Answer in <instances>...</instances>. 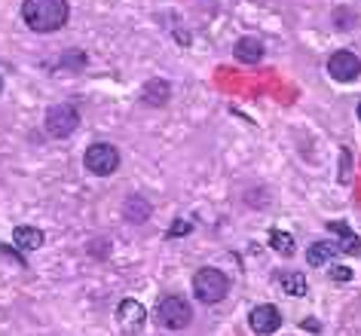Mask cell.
<instances>
[{
	"label": "cell",
	"mask_w": 361,
	"mask_h": 336,
	"mask_svg": "<svg viewBox=\"0 0 361 336\" xmlns=\"http://www.w3.org/2000/svg\"><path fill=\"white\" fill-rule=\"evenodd\" d=\"M328 230H331V232H337L340 239H346V242H340V251H343V248H346L349 254H358V251H361V244H358V235L352 232L346 223H340V220H331V223H328Z\"/></svg>",
	"instance_id": "9a60e30c"
},
{
	"label": "cell",
	"mask_w": 361,
	"mask_h": 336,
	"mask_svg": "<svg viewBox=\"0 0 361 336\" xmlns=\"http://www.w3.org/2000/svg\"><path fill=\"white\" fill-rule=\"evenodd\" d=\"M331 278H334V281H349L352 272H349V269H331Z\"/></svg>",
	"instance_id": "d6986e66"
},
{
	"label": "cell",
	"mask_w": 361,
	"mask_h": 336,
	"mask_svg": "<svg viewBox=\"0 0 361 336\" xmlns=\"http://www.w3.org/2000/svg\"><path fill=\"white\" fill-rule=\"evenodd\" d=\"M89 254H92V257H107V239H92Z\"/></svg>",
	"instance_id": "ac0fdd59"
},
{
	"label": "cell",
	"mask_w": 361,
	"mask_h": 336,
	"mask_svg": "<svg viewBox=\"0 0 361 336\" xmlns=\"http://www.w3.org/2000/svg\"><path fill=\"white\" fill-rule=\"evenodd\" d=\"M22 19L31 31L52 34L68 22V0H25Z\"/></svg>",
	"instance_id": "6da1fadb"
},
{
	"label": "cell",
	"mask_w": 361,
	"mask_h": 336,
	"mask_svg": "<svg viewBox=\"0 0 361 336\" xmlns=\"http://www.w3.org/2000/svg\"><path fill=\"white\" fill-rule=\"evenodd\" d=\"M233 56H236V61H242V65H257V61L264 58V43L257 37H242L236 46H233Z\"/></svg>",
	"instance_id": "9c48e42d"
},
{
	"label": "cell",
	"mask_w": 361,
	"mask_h": 336,
	"mask_svg": "<svg viewBox=\"0 0 361 336\" xmlns=\"http://www.w3.org/2000/svg\"><path fill=\"white\" fill-rule=\"evenodd\" d=\"M328 74L334 80H340V83H352V80L361 74V58L352 56V52H346V49L334 52V56L328 58Z\"/></svg>",
	"instance_id": "52a82bcc"
},
{
	"label": "cell",
	"mask_w": 361,
	"mask_h": 336,
	"mask_svg": "<svg viewBox=\"0 0 361 336\" xmlns=\"http://www.w3.org/2000/svg\"><path fill=\"white\" fill-rule=\"evenodd\" d=\"M276 281L288 297H303L306 294V278L300 275V272H279Z\"/></svg>",
	"instance_id": "4fadbf2b"
},
{
	"label": "cell",
	"mask_w": 361,
	"mask_h": 336,
	"mask_svg": "<svg viewBox=\"0 0 361 336\" xmlns=\"http://www.w3.org/2000/svg\"><path fill=\"white\" fill-rule=\"evenodd\" d=\"M248 324H251V330L260 333V336H269V333H276L279 327H282V312H279L276 306H255L251 309V315H248Z\"/></svg>",
	"instance_id": "ba28073f"
},
{
	"label": "cell",
	"mask_w": 361,
	"mask_h": 336,
	"mask_svg": "<svg viewBox=\"0 0 361 336\" xmlns=\"http://www.w3.org/2000/svg\"><path fill=\"white\" fill-rule=\"evenodd\" d=\"M13 242H16V248H22V251H37L40 244L47 242V235H43L40 230H34V226H16Z\"/></svg>",
	"instance_id": "8fae6325"
},
{
	"label": "cell",
	"mask_w": 361,
	"mask_h": 336,
	"mask_svg": "<svg viewBox=\"0 0 361 336\" xmlns=\"http://www.w3.org/2000/svg\"><path fill=\"white\" fill-rule=\"evenodd\" d=\"M0 92H4V77H0Z\"/></svg>",
	"instance_id": "7402d4cb"
},
{
	"label": "cell",
	"mask_w": 361,
	"mask_h": 336,
	"mask_svg": "<svg viewBox=\"0 0 361 336\" xmlns=\"http://www.w3.org/2000/svg\"><path fill=\"white\" fill-rule=\"evenodd\" d=\"M334 254H340V244L334 242H315L310 251H306V260H310V266H324Z\"/></svg>",
	"instance_id": "5bb4252c"
},
{
	"label": "cell",
	"mask_w": 361,
	"mask_h": 336,
	"mask_svg": "<svg viewBox=\"0 0 361 336\" xmlns=\"http://www.w3.org/2000/svg\"><path fill=\"white\" fill-rule=\"evenodd\" d=\"M157 324L166 327V330H184V327H190L193 321V309L190 303H187L184 297H162L159 306H157Z\"/></svg>",
	"instance_id": "3957f363"
},
{
	"label": "cell",
	"mask_w": 361,
	"mask_h": 336,
	"mask_svg": "<svg viewBox=\"0 0 361 336\" xmlns=\"http://www.w3.org/2000/svg\"><path fill=\"white\" fill-rule=\"evenodd\" d=\"M358 120H361V104H358Z\"/></svg>",
	"instance_id": "603a6c76"
},
{
	"label": "cell",
	"mask_w": 361,
	"mask_h": 336,
	"mask_svg": "<svg viewBox=\"0 0 361 336\" xmlns=\"http://www.w3.org/2000/svg\"><path fill=\"white\" fill-rule=\"evenodd\" d=\"M269 248L279 251L282 257H291L297 244H294V239H291L288 232H282V230H269Z\"/></svg>",
	"instance_id": "2e32d148"
},
{
	"label": "cell",
	"mask_w": 361,
	"mask_h": 336,
	"mask_svg": "<svg viewBox=\"0 0 361 336\" xmlns=\"http://www.w3.org/2000/svg\"><path fill=\"white\" fill-rule=\"evenodd\" d=\"M144 104L150 107H166L169 98H171V86L166 83V80H150L147 86H144Z\"/></svg>",
	"instance_id": "30bf717a"
},
{
	"label": "cell",
	"mask_w": 361,
	"mask_h": 336,
	"mask_svg": "<svg viewBox=\"0 0 361 336\" xmlns=\"http://www.w3.org/2000/svg\"><path fill=\"white\" fill-rule=\"evenodd\" d=\"M0 254H6V257H13L16 263H19V266H25V257H19V254H16L13 248H6V244H4V248H0Z\"/></svg>",
	"instance_id": "ffe728a7"
},
{
	"label": "cell",
	"mask_w": 361,
	"mask_h": 336,
	"mask_svg": "<svg viewBox=\"0 0 361 336\" xmlns=\"http://www.w3.org/2000/svg\"><path fill=\"white\" fill-rule=\"evenodd\" d=\"M349 162H352L349 150H343V156H340V180H343V184H349V180H352V168H349Z\"/></svg>",
	"instance_id": "e0dca14e"
},
{
	"label": "cell",
	"mask_w": 361,
	"mask_h": 336,
	"mask_svg": "<svg viewBox=\"0 0 361 336\" xmlns=\"http://www.w3.org/2000/svg\"><path fill=\"white\" fill-rule=\"evenodd\" d=\"M83 166H86V171H92V175L107 178L120 168V150H116L114 144H92L83 156Z\"/></svg>",
	"instance_id": "277c9868"
},
{
	"label": "cell",
	"mask_w": 361,
	"mask_h": 336,
	"mask_svg": "<svg viewBox=\"0 0 361 336\" xmlns=\"http://www.w3.org/2000/svg\"><path fill=\"white\" fill-rule=\"evenodd\" d=\"M43 125H47L49 138H68V135L77 132L80 113L71 104H56V107H49V111H47V123H43Z\"/></svg>",
	"instance_id": "5b68a950"
},
{
	"label": "cell",
	"mask_w": 361,
	"mask_h": 336,
	"mask_svg": "<svg viewBox=\"0 0 361 336\" xmlns=\"http://www.w3.org/2000/svg\"><path fill=\"white\" fill-rule=\"evenodd\" d=\"M123 214L129 223H144L150 217V202L144 196H129L123 202Z\"/></svg>",
	"instance_id": "7c38bea8"
},
{
	"label": "cell",
	"mask_w": 361,
	"mask_h": 336,
	"mask_svg": "<svg viewBox=\"0 0 361 336\" xmlns=\"http://www.w3.org/2000/svg\"><path fill=\"white\" fill-rule=\"evenodd\" d=\"M144 321H147V309H144L138 299H123V303L116 306V324H120V330L126 336L141 333Z\"/></svg>",
	"instance_id": "8992f818"
},
{
	"label": "cell",
	"mask_w": 361,
	"mask_h": 336,
	"mask_svg": "<svg viewBox=\"0 0 361 336\" xmlns=\"http://www.w3.org/2000/svg\"><path fill=\"white\" fill-rule=\"evenodd\" d=\"M187 230H190V226H187V223H178V226H175V230H171L169 235H180V232H187Z\"/></svg>",
	"instance_id": "44dd1931"
},
{
	"label": "cell",
	"mask_w": 361,
	"mask_h": 336,
	"mask_svg": "<svg viewBox=\"0 0 361 336\" xmlns=\"http://www.w3.org/2000/svg\"><path fill=\"white\" fill-rule=\"evenodd\" d=\"M227 290H230V278L224 275L221 269L205 266V269H200L193 275V294H196L200 303H209V306L221 303V299L227 297Z\"/></svg>",
	"instance_id": "7a4b0ae2"
}]
</instances>
